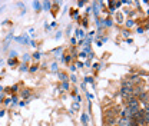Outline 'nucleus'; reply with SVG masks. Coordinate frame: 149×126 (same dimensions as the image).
I'll return each mask as SVG.
<instances>
[{
    "label": "nucleus",
    "mask_w": 149,
    "mask_h": 126,
    "mask_svg": "<svg viewBox=\"0 0 149 126\" xmlns=\"http://www.w3.org/2000/svg\"><path fill=\"white\" fill-rule=\"evenodd\" d=\"M118 125H119V126H130V125H132V119L120 118V119L118 120Z\"/></svg>",
    "instance_id": "nucleus-1"
},
{
    "label": "nucleus",
    "mask_w": 149,
    "mask_h": 126,
    "mask_svg": "<svg viewBox=\"0 0 149 126\" xmlns=\"http://www.w3.org/2000/svg\"><path fill=\"white\" fill-rule=\"evenodd\" d=\"M22 95H23V97H24V96H29V92H27V90H24Z\"/></svg>",
    "instance_id": "nucleus-3"
},
{
    "label": "nucleus",
    "mask_w": 149,
    "mask_h": 126,
    "mask_svg": "<svg viewBox=\"0 0 149 126\" xmlns=\"http://www.w3.org/2000/svg\"><path fill=\"white\" fill-rule=\"evenodd\" d=\"M105 120H106V126H116V123H118L115 116H106Z\"/></svg>",
    "instance_id": "nucleus-2"
}]
</instances>
